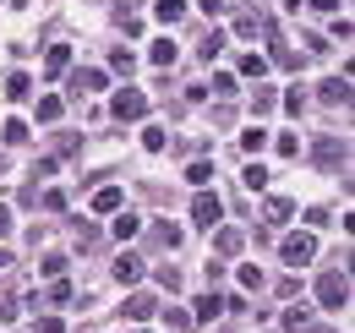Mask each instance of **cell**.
I'll return each instance as SVG.
<instances>
[{
    "instance_id": "cell-1",
    "label": "cell",
    "mask_w": 355,
    "mask_h": 333,
    "mask_svg": "<svg viewBox=\"0 0 355 333\" xmlns=\"http://www.w3.org/2000/svg\"><path fill=\"white\" fill-rule=\"evenodd\" d=\"M110 110H115V121H142V115H148V93H142V87H121Z\"/></svg>"
},
{
    "instance_id": "cell-16",
    "label": "cell",
    "mask_w": 355,
    "mask_h": 333,
    "mask_svg": "<svg viewBox=\"0 0 355 333\" xmlns=\"http://www.w3.org/2000/svg\"><path fill=\"white\" fill-rule=\"evenodd\" d=\"M219 311H224V300H219V295H202V300H197V323H214Z\"/></svg>"
},
{
    "instance_id": "cell-20",
    "label": "cell",
    "mask_w": 355,
    "mask_h": 333,
    "mask_svg": "<svg viewBox=\"0 0 355 333\" xmlns=\"http://www.w3.org/2000/svg\"><path fill=\"white\" fill-rule=\"evenodd\" d=\"M148 311H153V295H132V300H126V317H132V323H142Z\"/></svg>"
},
{
    "instance_id": "cell-3",
    "label": "cell",
    "mask_w": 355,
    "mask_h": 333,
    "mask_svg": "<svg viewBox=\"0 0 355 333\" xmlns=\"http://www.w3.org/2000/svg\"><path fill=\"white\" fill-rule=\"evenodd\" d=\"M284 262H290V268H301V262H311V257H317V235H311V230H301V235H284Z\"/></svg>"
},
{
    "instance_id": "cell-21",
    "label": "cell",
    "mask_w": 355,
    "mask_h": 333,
    "mask_svg": "<svg viewBox=\"0 0 355 333\" xmlns=\"http://www.w3.org/2000/svg\"><path fill=\"white\" fill-rule=\"evenodd\" d=\"M219 49H224V33H202V49H197V55H202V66H208V60H219Z\"/></svg>"
},
{
    "instance_id": "cell-26",
    "label": "cell",
    "mask_w": 355,
    "mask_h": 333,
    "mask_svg": "<svg viewBox=\"0 0 355 333\" xmlns=\"http://www.w3.org/2000/svg\"><path fill=\"white\" fill-rule=\"evenodd\" d=\"M263 71H268L263 55H241V77H263Z\"/></svg>"
},
{
    "instance_id": "cell-25",
    "label": "cell",
    "mask_w": 355,
    "mask_h": 333,
    "mask_svg": "<svg viewBox=\"0 0 355 333\" xmlns=\"http://www.w3.org/2000/svg\"><path fill=\"white\" fill-rule=\"evenodd\" d=\"M164 142H170V137H164L159 126H148V131H142V148H148V153H164Z\"/></svg>"
},
{
    "instance_id": "cell-7",
    "label": "cell",
    "mask_w": 355,
    "mask_h": 333,
    "mask_svg": "<svg viewBox=\"0 0 355 333\" xmlns=\"http://www.w3.org/2000/svg\"><path fill=\"white\" fill-rule=\"evenodd\" d=\"M317 164H322V169L345 164V142H334V137H322V142H317Z\"/></svg>"
},
{
    "instance_id": "cell-38",
    "label": "cell",
    "mask_w": 355,
    "mask_h": 333,
    "mask_svg": "<svg viewBox=\"0 0 355 333\" xmlns=\"http://www.w3.org/2000/svg\"><path fill=\"white\" fill-rule=\"evenodd\" d=\"M0 323H11V300L6 295H0Z\"/></svg>"
},
{
    "instance_id": "cell-27",
    "label": "cell",
    "mask_w": 355,
    "mask_h": 333,
    "mask_svg": "<svg viewBox=\"0 0 355 333\" xmlns=\"http://www.w3.org/2000/svg\"><path fill=\"white\" fill-rule=\"evenodd\" d=\"M186 180H191V186H208V180H214V164H202V159H197V164L186 169Z\"/></svg>"
},
{
    "instance_id": "cell-13",
    "label": "cell",
    "mask_w": 355,
    "mask_h": 333,
    "mask_svg": "<svg viewBox=\"0 0 355 333\" xmlns=\"http://www.w3.org/2000/svg\"><path fill=\"white\" fill-rule=\"evenodd\" d=\"M33 121H39V126H55V121H60V99H39Z\"/></svg>"
},
{
    "instance_id": "cell-33",
    "label": "cell",
    "mask_w": 355,
    "mask_h": 333,
    "mask_svg": "<svg viewBox=\"0 0 355 333\" xmlns=\"http://www.w3.org/2000/svg\"><path fill=\"white\" fill-rule=\"evenodd\" d=\"M279 153H284V159H295V153H301V142H295V131H284V137H279Z\"/></svg>"
},
{
    "instance_id": "cell-39",
    "label": "cell",
    "mask_w": 355,
    "mask_h": 333,
    "mask_svg": "<svg viewBox=\"0 0 355 333\" xmlns=\"http://www.w3.org/2000/svg\"><path fill=\"white\" fill-rule=\"evenodd\" d=\"M6 230H11V208H0V235H6Z\"/></svg>"
},
{
    "instance_id": "cell-28",
    "label": "cell",
    "mask_w": 355,
    "mask_h": 333,
    "mask_svg": "<svg viewBox=\"0 0 355 333\" xmlns=\"http://www.w3.org/2000/svg\"><path fill=\"white\" fill-rule=\"evenodd\" d=\"M241 284H246V290H263V268H252V262H241Z\"/></svg>"
},
{
    "instance_id": "cell-11",
    "label": "cell",
    "mask_w": 355,
    "mask_h": 333,
    "mask_svg": "<svg viewBox=\"0 0 355 333\" xmlns=\"http://www.w3.org/2000/svg\"><path fill=\"white\" fill-rule=\"evenodd\" d=\"M66 66H71V49H66V44H55V49L44 55V71H49V77H60Z\"/></svg>"
},
{
    "instance_id": "cell-31",
    "label": "cell",
    "mask_w": 355,
    "mask_h": 333,
    "mask_svg": "<svg viewBox=\"0 0 355 333\" xmlns=\"http://www.w3.org/2000/svg\"><path fill=\"white\" fill-rule=\"evenodd\" d=\"M284 110H290V115H301V110H306V93H301V87H290V93H284Z\"/></svg>"
},
{
    "instance_id": "cell-29",
    "label": "cell",
    "mask_w": 355,
    "mask_h": 333,
    "mask_svg": "<svg viewBox=\"0 0 355 333\" xmlns=\"http://www.w3.org/2000/svg\"><path fill=\"white\" fill-rule=\"evenodd\" d=\"M110 66H115V71L126 77V71H132V66H137V55H132V49H115V55H110Z\"/></svg>"
},
{
    "instance_id": "cell-15",
    "label": "cell",
    "mask_w": 355,
    "mask_h": 333,
    "mask_svg": "<svg viewBox=\"0 0 355 333\" xmlns=\"http://www.w3.org/2000/svg\"><path fill=\"white\" fill-rule=\"evenodd\" d=\"M71 87H77V93H98V87H104V71H77Z\"/></svg>"
},
{
    "instance_id": "cell-8",
    "label": "cell",
    "mask_w": 355,
    "mask_h": 333,
    "mask_svg": "<svg viewBox=\"0 0 355 333\" xmlns=\"http://www.w3.org/2000/svg\"><path fill=\"white\" fill-rule=\"evenodd\" d=\"M175 55H180V49L170 39H153V49H148V60H153L159 71H170V66H175Z\"/></svg>"
},
{
    "instance_id": "cell-9",
    "label": "cell",
    "mask_w": 355,
    "mask_h": 333,
    "mask_svg": "<svg viewBox=\"0 0 355 333\" xmlns=\"http://www.w3.org/2000/svg\"><path fill=\"white\" fill-rule=\"evenodd\" d=\"M93 213H121V186H98L93 191Z\"/></svg>"
},
{
    "instance_id": "cell-40",
    "label": "cell",
    "mask_w": 355,
    "mask_h": 333,
    "mask_svg": "<svg viewBox=\"0 0 355 333\" xmlns=\"http://www.w3.org/2000/svg\"><path fill=\"white\" fill-rule=\"evenodd\" d=\"M284 6H290V11H295V6H306V0H284Z\"/></svg>"
},
{
    "instance_id": "cell-37",
    "label": "cell",
    "mask_w": 355,
    "mask_h": 333,
    "mask_svg": "<svg viewBox=\"0 0 355 333\" xmlns=\"http://www.w3.org/2000/svg\"><path fill=\"white\" fill-rule=\"evenodd\" d=\"M311 6H317V11H339V0H311Z\"/></svg>"
},
{
    "instance_id": "cell-34",
    "label": "cell",
    "mask_w": 355,
    "mask_h": 333,
    "mask_svg": "<svg viewBox=\"0 0 355 333\" xmlns=\"http://www.w3.org/2000/svg\"><path fill=\"white\" fill-rule=\"evenodd\" d=\"M214 93H219V99H230V93H235V77H224V71H219V77H214Z\"/></svg>"
},
{
    "instance_id": "cell-5",
    "label": "cell",
    "mask_w": 355,
    "mask_h": 333,
    "mask_svg": "<svg viewBox=\"0 0 355 333\" xmlns=\"http://www.w3.org/2000/svg\"><path fill=\"white\" fill-rule=\"evenodd\" d=\"M235 33H241V39H273V22H268L263 11H241V17H235Z\"/></svg>"
},
{
    "instance_id": "cell-14",
    "label": "cell",
    "mask_w": 355,
    "mask_h": 333,
    "mask_svg": "<svg viewBox=\"0 0 355 333\" xmlns=\"http://www.w3.org/2000/svg\"><path fill=\"white\" fill-rule=\"evenodd\" d=\"M214 246H219L224 257H235V251L246 246V235H241V230H219V241H214Z\"/></svg>"
},
{
    "instance_id": "cell-2",
    "label": "cell",
    "mask_w": 355,
    "mask_h": 333,
    "mask_svg": "<svg viewBox=\"0 0 355 333\" xmlns=\"http://www.w3.org/2000/svg\"><path fill=\"white\" fill-rule=\"evenodd\" d=\"M317 300H322L328 311H339V306L350 300V279H345V273H322V279H317Z\"/></svg>"
},
{
    "instance_id": "cell-12",
    "label": "cell",
    "mask_w": 355,
    "mask_h": 333,
    "mask_svg": "<svg viewBox=\"0 0 355 333\" xmlns=\"http://www.w3.org/2000/svg\"><path fill=\"white\" fill-rule=\"evenodd\" d=\"M268 224H284V219H290V213H295V203H290V197H268Z\"/></svg>"
},
{
    "instance_id": "cell-36",
    "label": "cell",
    "mask_w": 355,
    "mask_h": 333,
    "mask_svg": "<svg viewBox=\"0 0 355 333\" xmlns=\"http://www.w3.org/2000/svg\"><path fill=\"white\" fill-rule=\"evenodd\" d=\"M197 11H208V17H219V11H224V0H197Z\"/></svg>"
},
{
    "instance_id": "cell-23",
    "label": "cell",
    "mask_w": 355,
    "mask_h": 333,
    "mask_svg": "<svg viewBox=\"0 0 355 333\" xmlns=\"http://www.w3.org/2000/svg\"><path fill=\"white\" fill-rule=\"evenodd\" d=\"M6 93H11V99H28V93H33V83H28L22 71H11V77H6Z\"/></svg>"
},
{
    "instance_id": "cell-32",
    "label": "cell",
    "mask_w": 355,
    "mask_h": 333,
    "mask_svg": "<svg viewBox=\"0 0 355 333\" xmlns=\"http://www.w3.org/2000/svg\"><path fill=\"white\" fill-rule=\"evenodd\" d=\"M284 328H290V333L306 328V306H290V311H284Z\"/></svg>"
},
{
    "instance_id": "cell-6",
    "label": "cell",
    "mask_w": 355,
    "mask_h": 333,
    "mask_svg": "<svg viewBox=\"0 0 355 333\" xmlns=\"http://www.w3.org/2000/svg\"><path fill=\"white\" fill-rule=\"evenodd\" d=\"M115 279H121V284H137V279H142V257H137V251H121V262H115Z\"/></svg>"
},
{
    "instance_id": "cell-19",
    "label": "cell",
    "mask_w": 355,
    "mask_h": 333,
    "mask_svg": "<svg viewBox=\"0 0 355 333\" xmlns=\"http://www.w3.org/2000/svg\"><path fill=\"white\" fill-rule=\"evenodd\" d=\"M153 17H159V22H180V17H186V6H180V0H159V6H153Z\"/></svg>"
},
{
    "instance_id": "cell-41",
    "label": "cell",
    "mask_w": 355,
    "mask_h": 333,
    "mask_svg": "<svg viewBox=\"0 0 355 333\" xmlns=\"http://www.w3.org/2000/svg\"><path fill=\"white\" fill-rule=\"evenodd\" d=\"M132 333H142V328H132Z\"/></svg>"
},
{
    "instance_id": "cell-4",
    "label": "cell",
    "mask_w": 355,
    "mask_h": 333,
    "mask_svg": "<svg viewBox=\"0 0 355 333\" xmlns=\"http://www.w3.org/2000/svg\"><path fill=\"white\" fill-rule=\"evenodd\" d=\"M191 219H197V230H214L224 219V203L214 197V191H197V203H191Z\"/></svg>"
},
{
    "instance_id": "cell-35",
    "label": "cell",
    "mask_w": 355,
    "mask_h": 333,
    "mask_svg": "<svg viewBox=\"0 0 355 333\" xmlns=\"http://www.w3.org/2000/svg\"><path fill=\"white\" fill-rule=\"evenodd\" d=\"M33 333H66V323H60V317H44V323H39Z\"/></svg>"
},
{
    "instance_id": "cell-17",
    "label": "cell",
    "mask_w": 355,
    "mask_h": 333,
    "mask_svg": "<svg viewBox=\"0 0 355 333\" xmlns=\"http://www.w3.org/2000/svg\"><path fill=\"white\" fill-rule=\"evenodd\" d=\"M241 148H246V159H252V153H263V148H268V131H257V126H252V131H241Z\"/></svg>"
},
{
    "instance_id": "cell-10",
    "label": "cell",
    "mask_w": 355,
    "mask_h": 333,
    "mask_svg": "<svg viewBox=\"0 0 355 333\" xmlns=\"http://www.w3.org/2000/svg\"><path fill=\"white\" fill-rule=\"evenodd\" d=\"M322 104H350V83L345 77H328L322 83Z\"/></svg>"
},
{
    "instance_id": "cell-18",
    "label": "cell",
    "mask_w": 355,
    "mask_h": 333,
    "mask_svg": "<svg viewBox=\"0 0 355 333\" xmlns=\"http://www.w3.org/2000/svg\"><path fill=\"white\" fill-rule=\"evenodd\" d=\"M0 137H6V142H28L33 126H28V121H6V126H0Z\"/></svg>"
},
{
    "instance_id": "cell-30",
    "label": "cell",
    "mask_w": 355,
    "mask_h": 333,
    "mask_svg": "<svg viewBox=\"0 0 355 333\" xmlns=\"http://www.w3.org/2000/svg\"><path fill=\"white\" fill-rule=\"evenodd\" d=\"M153 235H159V246H180V230H175V224H153Z\"/></svg>"
},
{
    "instance_id": "cell-24",
    "label": "cell",
    "mask_w": 355,
    "mask_h": 333,
    "mask_svg": "<svg viewBox=\"0 0 355 333\" xmlns=\"http://www.w3.org/2000/svg\"><path fill=\"white\" fill-rule=\"evenodd\" d=\"M241 180H246V191H263V186H268V169H263V164H246V175H241Z\"/></svg>"
},
{
    "instance_id": "cell-22",
    "label": "cell",
    "mask_w": 355,
    "mask_h": 333,
    "mask_svg": "<svg viewBox=\"0 0 355 333\" xmlns=\"http://www.w3.org/2000/svg\"><path fill=\"white\" fill-rule=\"evenodd\" d=\"M137 230H142V224H137V213H121V219H115V241H132Z\"/></svg>"
}]
</instances>
